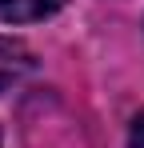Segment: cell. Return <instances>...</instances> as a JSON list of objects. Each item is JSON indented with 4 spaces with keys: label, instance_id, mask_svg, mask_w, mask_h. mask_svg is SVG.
Segmentation results:
<instances>
[{
    "label": "cell",
    "instance_id": "obj_1",
    "mask_svg": "<svg viewBox=\"0 0 144 148\" xmlns=\"http://www.w3.org/2000/svg\"><path fill=\"white\" fill-rule=\"evenodd\" d=\"M32 52H28V44H20V40H12V36H0V92L4 88H12V84H20L24 76L32 72Z\"/></svg>",
    "mask_w": 144,
    "mask_h": 148
},
{
    "label": "cell",
    "instance_id": "obj_3",
    "mask_svg": "<svg viewBox=\"0 0 144 148\" xmlns=\"http://www.w3.org/2000/svg\"><path fill=\"white\" fill-rule=\"evenodd\" d=\"M128 148H144V112L132 120V132H128Z\"/></svg>",
    "mask_w": 144,
    "mask_h": 148
},
{
    "label": "cell",
    "instance_id": "obj_2",
    "mask_svg": "<svg viewBox=\"0 0 144 148\" xmlns=\"http://www.w3.org/2000/svg\"><path fill=\"white\" fill-rule=\"evenodd\" d=\"M64 0H0V20L4 24H32L44 20L60 8Z\"/></svg>",
    "mask_w": 144,
    "mask_h": 148
}]
</instances>
